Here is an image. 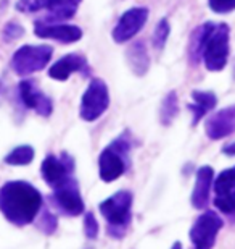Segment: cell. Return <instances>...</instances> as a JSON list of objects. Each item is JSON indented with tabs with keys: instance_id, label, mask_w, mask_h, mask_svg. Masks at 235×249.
Returning a JSON list of instances; mask_svg holds the SVG:
<instances>
[{
	"instance_id": "obj_24",
	"label": "cell",
	"mask_w": 235,
	"mask_h": 249,
	"mask_svg": "<svg viewBox=\"0 0 235 249\" xmlns=\"http://www.w3.org/2000/svg\"><path fill=\"white\" fill-rule=\"evenodd\" d=\"M214 206L222 213H227V215L235 213V189L226 194H216V197H214Z\"/></svg>"
},
{
	"instance_id": "obj_8",
	"label": "cell",
	"mask_w": 235,
	"mask_h": 249,
	"mask_svg": "<svg viewBox=\"0 0 235 249\" xmlns=\"http://www.w3.org/2000/svg\"><path fill=\"white\" fill-rule=\"evenodd\" d=\"M50 201L60 212L68 217H78L84 212V201L74 177L69 178L62 186L55 188L53 194L50 196Z\"/></svg>"
},
{
	"instance_id": "obj_23",
	"label": "cell",
	"mask_w": 235,
	"mask_h": 249,
	"mask_svg": "<svg viewBox=\"0 0 235 249\" xmlns=\"http://www.w3.org/2000/svg\"><path fill=\"white\" fill-rule=\"evenodd\" d=\"M36 225L37 228L41 230L42 233H46V235H52V233L57 230L58 227V220H57V215H53L52 212L47 211V209H44V211L39 212V215L36 217Z\"/></svg>"
},
{
	"instance_id": "obj_19",
	"label": "cell",
	"mask_w": 235,
	"mask_h": 249,
	"mask_svg": "<svg viewBox=\"0 0 235 249\" xmlns=\"http://www.w3.org/2000/svg\"><path fill=\"white\" fill-rule=\"evenodd\" d=\"M213 28H214L213 23H204L193 31L192 37H190V46H188V57L193 63L200 62V58H202L204 44H206V39L209 36V33L213 31Z\"/></svg>"
},
{
	"instance_id": "obj_21",
	"label": "cell",
	"mask_w": 235,
	"mask_h": 249,
	"mask_svg": "<svg viewBox=\"0 0 235 249\" xmlns=\"http://www.w3.org/2000/svg\"><path fill=\"white\" fill-rule=\"evenodd\" d=\"M179 113V101H177V94L176 91H171L164 97V101L159 108V120L163 124H169Z\"/></svg>"
},
{
	"instance_id": "obj_13",
	"label": "cell",
	"mask_w": 235,
	"mask_h": 249,
	"mask_svg": "<svg viewBox=\"0 0 235 249\" xmlns=\"http://www.w3.org/2000/svg\"><path fill=\"white\" fill-rule=\"evenodd\" d=\"M19 97L28 108H32L34 112L42 117H48L53 110L52 99L46 96L32 81L19 83Z\"/></svg>"
},
{
	"instance_id": "obj_31",
	"label": "cell",
	"mask_w": 235,
	"mask_h": 249,
	"mask_svg": "<svg viewBox=\"0 0 235 249\" xmlns=\"http://www.w3.org/2000/svg\"><path fill=\"white\" fill-rule=\"evenodd\" d=\"M171 249H182L181 243H179V241H176V243H174V245H172V248H171Z\"/></svg>"
},
{
	"instance_id": "obj_30",
	"label": "cell",
	"mask_w": 235,
	"mask_h": 249,
	"mask_svg": "<svg viewBox=\"0 0 235 249\" xmlns=\"http://www.w3.org/2000/svg\"><path fill=\"white\" fill-rule=\"evenodd\" d=\"M222 152L226 154V156H231V157L235 156V141L231 142V144H227V146H224Z\"/></svg>"
},
{
	"instance_id": "obj_10",
	"label": "cell",
	"mask_w": 235,
	"mask_h": 249,
	"mask_svg": "<svg viewBox=\"0 0 235 249\" xmlns=\"http://www.w3.org/2000/svg\"><path fill=\"white\" fill-rule=\"evenodd\" d=\"M148 18V8L145 7H134L129 8L126 13L121 15L118 19L116 26L113 29V39L114 42L124 44L136 36V34L143 28Z\"/></svg>"
},
{
	"instance_id": "obj_14",
	"label": "cell",
	"mask_w": 235,
	"mask_h": 249,
	"mask_svg": "<svg viewBox=\"0 0 235 249\" xmlns=\"http://www.w3.org/2000/svg\"><path fill=\"white\" fill-rule=\"evenodd\" d=\"M214 181V170L211 167H200L195 178V186L192 193V206L195 209H204L209 204V193Z\"/></svg>"
},
{
	"instance_id": "obj_20",
	"label": "cell",
	"mask_w": 235,
	"mask_h": 249,
	"mask_svg": "<svg viewBox=\"0 0 235 249\" xmlns=\"http://www.w3.org/2000/svg\"><path fill=\"white\" fill-rule=\"evenodd\" d=\"M32 159H34V149L31 146H18L13 151H10L5 156L3 160L8 165L23 167V165H29L32 162Z\"/></svg>"
},
{
	"instance_id": "obj_22",
	"label": "cell",
	"mask_w": 235,
	"mask_h": 249,
	"mask_svg": "<svg viewBox=\"0 0 235 249\" xmlns=\"http://www.w3.org/2000/svg\"><path fill=\"white\" fill-rule=\"evenodd\" d=\"M214 191L216 194H226L235 189V167L221 172L214 180Z\"/></svg>"
},
{
	"instance_id": "obj_11",
	"label": "cell",
	"mask_w": 235,
	"mask_h": 249,
	"mask_svg": "<svg viewBox=\"0 0 235 249\" xmlns=\"http://www.w3.org/2000/svg\"><path fill=\"white\" fill-rule=\"evenodd\" d=\"M34 33L37 37L42 39H53V41L63 44L78 42L82 37V29L74 26V24H63V23H47L39 19L34 24Z\"/></svg>"
},
{
	"instance_id": "obj_12",
	"label": "cell",
	"mask_w": 235,
	"mask_h": 249,
	"mask_svg": "<svg viewBox=\"0 0 235 249\" xmlns=\"http://www.w3.org/2000/svg\"><path fill=\"white\" fill-rule=\"evenodd\" d=\"M204 131H206L208 138L214 139V141L232 134L235 131V106H229L222 110L213 113L206 120Z\"/></svg>"
},
{
	"instance_id": "obj_26",
	"label": "cell",
	"mask_w": 235,
	"mask_h": 249,
	"mask_svg": "<svg viewBox=\"0 0 235 249\" xmlns=\"http://www.w3.org/2000/svg\"><path fill=\"white\" fill-rule=\"evenodd\" d=\"M50 0H18L16 10L23 13H34L42 8H47Z\"/></svg>"
},
{
	"instance_id": "obj_9",
	"label": "cell",
	"mask_w": 235,
	"mask_h": 249,
	"mask_svg": "<svg viewBox=\"0 0 235 249\" xmlns=\"http://www.w3.org/2000/svg\"><path fill=\"white\" fill-rule=\"evenodd\" d=\"M73 172H74L73 159L66 152H63L60 157L47 156L41 167L44 181L52 189L62 186L69 178H73Z\"/></svg>"
},
{
	"instance_id": "obj_7",
	"label": "cell",
	"mask_w": 235,
	"mask_h": 249,
	"mask_svg": "<svg viewBox=\"0 0 235 249\" xmlns=\"http://www.w3.org/2000/svg\"><path fill=\"white\" fill-rule=\"evenodd\" d=\"M222 228V218L216 212L206 211L195 220L190 230V241L195 249H211Z\"/></svg>"
},
{
	"instance_id": "obj_2",
	"label": "cell",
	"mask_w": 235,
	"mask_h": 249,
	"mask_svg": "<svg viewBox=\"0 0 235 249\" xmlns=\"http://www.w3.org/2000/svg\"><path fill=\"white\" fill-rule=\"evenodd\" d=\"M131 209H132V193L118 191L111 197L105 199L100 204V212L108 223V233L114 238H121L126 233L131 223Z\"/></svg>"
},
{
	"instance_id": "obj_16",
	"label": "cell",
	"mask_w": 235,
	"mask_h": 249,
	"mask_svg": "<svg viewBox=\"0 0 235 249\" xmlns=\"http://www.w3.org/2000/svg\"><path fill=\"white\" fill-rule=\"evenodd\" d=\"M192 99L193 104L188 106V110L192 112V123L197 124L209 110H213L216 107L218 97L211 91H193Z\"/></svg>"
},
{
	"instance_id": "obj_27",
	"label": "cell",
	"mask_w": 235,
	"mask_h": 249,
	"mask_svg": "<svg viewBox=\"0 0 235 249\" xmlns=\"http://www.w3.org/2000/svg\"><path fill=\"white\" fill-rule=\"evenodd\" d=\"M24 34V28L21 24H18L16 21H10L7 23V26L3 28V39L7 42H12V41H16Z\"/></svg>"
},
{
	"instance_id": "obj_1",
	"label": "cell",
	"mask_w": 235,
	"mask_h": 249,
	"mask_svg": "<svg viewBox=\"0 0 235 249\" xmlns=\"http://www.w3.org/2000/svg\"><path fill=\"white\" fill-rule=\"evenodd\" d=\"M42 194L28 181H7L0 188V212L16 227L29 225L42 211Z\"/></svg>"
},
{
	"instance_id": "obj_18",
	"label": "cell",
	"mask_w": 235,
	"mask_h": 249,
	"mask_svg": "<svg viewBox=\"0 0 235 249\" xmlns=\"http://www.w3.org/2000/svg\"><path fill=\"white\" fill-rule=\"evenodd\" d=\"M126 60L129 63V67L137 76H143L148 71L150 60H148V53L145 49L143 42H134L126 52Z\"/></svg>"
},
{
	"instance_id": "obj_29",
	"label": "cell",
	"mask_w": 235,
	"mask_h": 249,
	"mask_svg": "<svg viewBox=\"0 0 235 249\" xmlns=\"http://www.w3.org/2000/svg\"><path fill=\"white\" fill-rule=\"evenodd\" d=\"M208 5L214 13L219 15L231 13L235 10V0H208Z\"/></svg>"
},
{
	"instance_id": "obj_5",
	"label": "cell",
	"mask_w": 235,
	"mask_h": 249,
	"mask_svg": "<svg viewBox=\"0 0 235 249\" xmlns=\"http://www.w3.org/2000/svg\"><path fill=\"white\" fill-rule=\"evenodd\" d=\"M53 55L50 46H23L12 57V68L19 76H28L41 71L48 65Z\"/></svg>"
},
{
	"instance_id": "obj_6",
	"label": "cell",
	"mask_w": 235,
	"mask_h": 249,
	"mask_svg": "<svg viewBox=\"0 0 235 249\" xmlns=\"http://www.w3.org/2000/svg\"><path fill=\"white\" fill-rule=\"evenodd\" d=\"M110 106V92L108 86L103 79L95 78L87 86L86 92L82 94L79 115L86 122H95L103 115Z\"/></svg>"
},
{
	"instance_id": "obj_17",
	"label": "cell",
	"mask_w": 235,
	"mask_h": 249,
	"mask_svg": "<svg viewBox=\"0 0 235 249\" xmlns=\"http://www.w3.org/2000/svg\"><path fill=\"white\" fill-rule=\"evenodd\" d=\"M82 0H50L47 5L48 17L42 21H64V19L73 18L78 12V7Z\"/></svg>"
},
{
	"instance_id": "obj_28",
	"label": "cell",
	"mask_w": 235,
	"mask_h": 249,
	"mask_svg": "<svg viewBox=\"0 0 235 249\" xmlns=\"http://www.w3.org/2000/svg\"><path fill=\"white\" fill-rule=\"evenodd\" d=\"M84 233H86L89 240H95L98 236V222L95 220L94 213L91 212L84 215Z\"/></svg>"
},
{
	"instance_id": "obj_3",
	"label": "cell",
	"mask_w": 235,
	"mask_h": 249,
	"mask_svg": "<svg viewBox=\"0 0 235 249\" xmlns=\"http://www.w3.org/2000/svg\"><path fill=\"white\" fill-rule=\"evenodd\" d=\"M129 149L131 144L124 136H119L116 141L111 142V146H108L105 151L100 154L98 159V173L102 181L111 183L118 180L119 177L126 172L129 165Z\"/></svg>"
},
{
	"instance_id": "obj_25",
	"label": "cell",
	"mask_w": 235,
	"mask_h": 249,
	"mask_svg": "<svg viewBox=\"0 0 235 249\" xmlns=\"http://www.w3.org/2000/svg\"><path fill=\"white\" fill-rule=\"evenodd\" d=\"M169 33H171V28H169V23L166 18L159 19V23L157 24L155 28V33H153V46L155 49H163L164 44H166L168 37H169Z\"/></svg>"
},
{
	"instance_id": "obj_4",
	"label": "cell",
	"mask_w": 235,
	"mask_h": 249,
	"mask_svg": "<svg viewBox=\"0 0 235 249\" xmlns=\"http://www.w3.org/2000/svg\"><path fill=\"white\" fill-rule=\"evenodd\" d=\"M202 58L209 71H221L229 58V26L214 24L204 44Z\"/></svg>"
},
{
	"instance_id": "obj_15",
	"label": "cell",
	"mask_w": 235,
	"mask_h": 249,
	"mask_svg": "<svg viewBox=\"0 0 235 249\" xmlns=\"http://www.w3.org/2000/svg\"><path fill=\"white\" fill-rule=\"evenodd\" d=\"M86 58L82 55H78V53H68V55L62 57L50 67L48 76L52 79H57V81H66L73 73L86 71Z\"/></svg>"
},
{
	"instance_id": "obj_32",
	"label": "cell",
	"mask_w": 235,
	"mask_h": 249,
	"mask_svg": "<svg viewBox=\"0 0 235 249\" xmlns=\"http://www.w3.org/2000/svg\"><path fill=\"white\" fill-rule=\"evenodd\" d=\"M2 89H3V84H2V81H0V92H2Z\"/></svg>"
}]
</instances>
